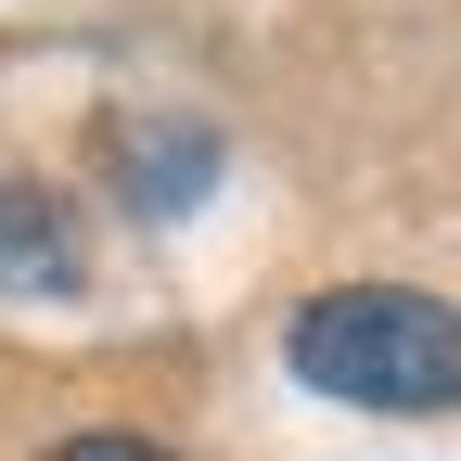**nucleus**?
Segmentation results:
<instances>
[{"instance_id":"nucleus-1","label":"nucleus","mask_w":461,"mask_h":461,"mask_svg":"<svg viewBox=\"0 0 461 461\" xmlns=\"http://www.w3.org/2000/svg\"><path fill=\"white\" fill-rule=\"evenodd\" d=\"M295 384L346 397V411H461V308L423 282H333L282 333Z\"/></svg>"},{"instance_id":"nucleus-2","label":"nucleus","mask_w":461,"mask_h":461,"mask_svg":"<svg viewBox=\"0 0 461 461\" xmlns=\"http://www.w3.org/2000/svg\"><path fill=\"white\" fill-rule=\"evenodd\" d=\"M0 282H14V295H65V282H77L65 205H51L39 180H0Z\"/></svg>"},{"instance_id":"nucleus-3","label":"nucleus","mask_w":461,"mask_h":461,"mask_svg":"<svg viewBox=\"0 0 461 461\" xmlns=\"http://www.w3.org/2000/svg\"><path fill=\"white\" fill-rule=\"evenodd\" d=\"M39 461H167L154 436H65V448H39Z\"/></svg>"}]
</instances>
